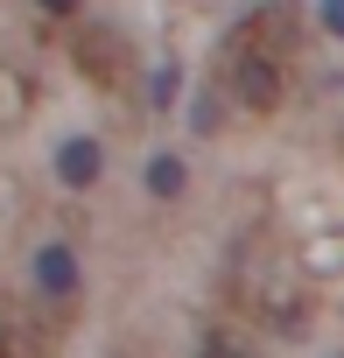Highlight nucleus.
I'll return each mask as SVG.
<instances>
[{
    "label": "nucleus",
    "instance_id": "obj_2",
    "mask_svg": "<svg viewBox=\"0 0 344 358\" xmlns=\"http://www.w3.org/2000/svg\"><path fill=\"white\" fill-rule=\"evenodd\" d=\"M57 176H64L71 190H92L99 176H106V148H99L92 134H71V141L57 148Z\"/></svg>",
    "mask_w": 344,
    "mask_h": 358
},
{
    "label": "nucleus",
    "instance_id": "obj_8",
    "mask_svg": "<svg viewBox=\"0 0 344 358\" xmlns=\"http://www.w3.org/2000/svg\"><path fill=\"white\" fill-rule=\"evenodd\" d=\"M43 15H78V0H36Z\"/></svg>",
    "mask_w": 344,
    "mask_h": 358
},
{
    "label": "nucleus",
    "instance_id": "obj_1",
    "mask_svg": "<svg viewBox=\"0 0 344 358\" xmlns=\"http://www.w3.org/2000/svg\"><path fill=\"white\" fill-rule=\"evenodd\" d=\"M288 36H295V8H260L225 36L218 85H225V99H239V113H274L281 106V92H288L281 50H288Z\"/></svg>",
    "mask_w": 344,
    "mask_h": 358
},
{
    "label": "nucleus",
    "instance_id": "obj_5",
    "mask_svg": "<svg viewBox=\"0 0 344 358\" xmlns=\"http://www.w3.org/2000/svg\"><path fill=\"white\" fill-rule=\"evenodd\" d=\"M176 92H183V71L162 64V71H155V106H176Z\"/></svg>",
    "mask_w": 344,
    "mask_h": 358
},
{
    "label": "nucleus",
    "instance_id": "obj_6",
    "mask_svg": "<svg viewBox=\"0 0 344 358\" xmlns=\"http://www.w3.org/2000/svg\"><path fill=\"white\" fill-rule=\"evenodd\" d=\"M197 358H246V344H232V337H204Z\"/></svg>",
    "mask_w": 344,
    "mask_h": 358
},
{
    "label": "nucleus",
    "instance_id": "obj_4",
    "mask_svg": "<svg viewBox=\"0 0 344 358\" xmlns=\"http://www.w3.org/2000/svg\"><path fill=\"white\" fill-rule=\"evenodd\" d=\"M148 190H155L162 204H176V197L190 190V169H183V155H155V162H148Z\"/></svg>",
    "mask_w": 344,
    "mask_h": 358
},
{
    "label": "nucleus",
    "instance_id": "obj_9",
    "mask_svg": "<svg viewBox=\"0 0 344 358\" xmlns=\"http://www.w3.org/2000/svg\"><path fill=\"white\" fill-rule=\"evenodd\" d=\"M0 358H29V351H15V344H0Z\"/></svg>",
    "mask_w": 344,
    "mask_h": 358
},
{
    "label": "nucleus",
    "instance_id": "obj_3",
    "mask_svg": "<svg viewBox=\"0 0 344 358\" xmlns=\"http://www.w3.org/2000/svg\"><path fill=\"white\" fill-rule=\"evenodd\" d=\"M36 288H43L50 302H71V295H78V253H71V246H43V253H36Z\"/></svg>",
    "mask_w": 344,
    "mask_h": 358
},
{
    "label": "nucleus",
    "instance_id": "obj_7",
    "mask_svg": "<svg viewBox=\"0 0 344 358\" xmlns=\"http://www.w3.org/2000/svg\"><path fill=\"white\" fill-rule=\"evenodd\" d=\"M323 29H330V36L344 43V0H323Z\"/></svg>",
    "mask_w": 344,
    "mask_h": 358
}]
</instances>
